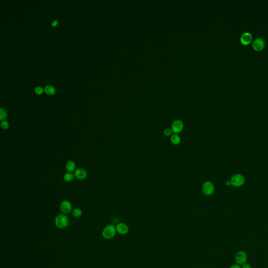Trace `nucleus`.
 I'll use <instances>...</instances> for the list:
<instances>
[{
    "mask_svg": "<svg viewBox=\"0 0 268 268\" xmlns=\"http://www.w3.org/2000/svg\"><path fill=\"white\" fill-rule=\"evenodd\" d=\"M245 179L244 176L240 174H236L232 177L231 179V185L235 187H239L244 183Z\"/></svg>",
    "mask_w": 268,
    "mask_h": 268,
    "instance_id": "8",
    "label": "nucleus"
},
{
    "mask_svg": "<svg viewBox=\"0 0 268 268\" xmlns=\"http://www.w3.org/2000/svg\"><path fill=\"white\" fill-rule=\"evenodd\" d=\"M58 24V20H54L53 22H52V26H56Z\"/></svg>",
    "mask_w": 268,
    "mask_h": 268,
    "instance_id": "22",
    "label": "nucleus"
},
{
    "mask_svg": "<svg viewBox=\"0 0 268 268\" xmlns=\"http://www.w3.org/2000/svg\"><path fill=\"white\" fill-rule=\"evenodd\" d=\"M74 175L75 178L80 181H83L87 179L88 173L87 170L83 168H78L75 171Z\"/></svg>",
    "mask_w": 268,
    "mask_h": 268,
    "instance_id": "6",
    "label": "nucleus"
},
{
    "mask_svg": "<svg viewBox=\"0 0 268 268\" xmlns=\"http://www.w3.org/2000/svg\"><path fill=\"white\" fill-rule=\"evenodd\" d=\"M236 261L238 264L240 265H243L245 264L247 259V256L246 252L243 251H240L237 253L235 256Z\"/></svg>",
    "mask_w": 268,
    "mask_h": 268,
    "instance_id": "7",
    "label": "nucleus"
},
{
    "mask_svg": "<svg viewBox=\"0 0 268 268\" xmlns=\"http://www.w3.org/2000/svg\"><path fill=\"white\" fill-rule=\"evenodd\" d=\"M116 231L121 235H126L129 232V227L126 224L119 223L116 226Z\"/></svg>",
    "mask_w": 268,
    "mask_h": 268,
    "instance_id": "10",
    "label": "nucleus"
},
{
    "mask_svg": "<svg viewBox=\"0 0 268 268\" xmlns=\"http://www.w3.org/2000/svg\"><path fill=\"white\" fill-rule=\"evenodd\" d=\"M116 232L115 226L112 224H109L104 228L102 231V236L104 239L110 240L115 236Z\"/></svg>",
    "mask_w": 268,
    "mask_h": 268,
    "instance_id": "2",
    "label": "nucleus"
},
{
    "mask_svg": "<svg viewBox=\"0 0 268 268\" xmlns=\"http://www.w3.org/2000/svg\"><path fill=\"white\" fill-rule=\"evenodd\" d=\"M35 91L38 94H40L43 92V89L41 87H38L35 88Z\"/></svg>",
    "mask_w": 268,
    "mask_h": 268,
    "instance_id": "20",
    "label": "nucleus"
},
{
    "mask_svg": "<svg viewBox=\"0 0 268 268\" xmlns=\"http://www.w3.org/2000/svg\"><path fill=\"white\" fill-rule=\"evenodd\" d=\"M184 125L183 122L179 119H176L172 122L171 126V129L172 130L173 133L179 134L182 132L183 130Z\"/></svg>",
    "mask_w": 268,
    "mask_h": 268,
    "instance_id": "5",
    "label": "nucleus"
},
{
    "mask_svg": "<svg viewBox=\"0 0 268 268\" xmlns=\"http://www.w3.org/2000/svg\"><path fill=\"white\" fill-rule=\"evenodd\" d=\"M215 190L214 185L212 182L209 181H205L203 183L202 186V192L203 194L207 195L210 196L213 194Z\"/></svg>",
    "mask_w": 268,
    "mask_h": 268,
    "instance_id": "3",
    "label": "nucleus"
},
{
    "mask_svg": "<svg viewBox=\"0 0 268 268\" xmlns=\"http://www.w3.org/2000/svg\"><path fill=\"white\" fill-rule=\"evenodd\" d=\"M242 268H251V267L248 263H245L242 265Z\"/></svg>",
    "mask_w": 268,
    "mask_h": 268,
    "instance_id": "21",
    "label": "nucleus"
},
{
    "mask_svg": "<svg viewBox=\"0 0 268 268\" xmlns=\"http://www.w3.org/2000/svg\"><path fill=\"white\" fill-rule=\"evenodd\" d=\"M226 185H231V181H227L226 182Z\"/></svg>",
    "mask_w": 268,
    "mask_h": 268,
    "instance_id": "24",
    "label": "nucleus"
},
{
    "mask_svg": "<svg viewBox=\"0 0 268 268\" xmlns=\"http://www.w3.org/2000/svg\"><path fill=\"white\" fill-rule=\"evenodd\" d=\"M252 39V36L249 32L243 33L240 37V41L243 45H247L251 43Z\"/></svg>",
    "mask_w": 268,
    "mask_h": 268,
    "instance_id": "11",
    "label": "nucleus"
},
{
    "mask_svg": "<svg viewBox=\"0 0 268 268\" xmlns=\"http://www.w3.org/2000/svg\"><path fill=\"white\" fill-rule=\"evenodd\" d=\"M76 164L75 162L73 160H69L66 162V169L68 172H72L75 171L76 169Z\"/></svg>",
    "mask_w": 268,
    "mask_h": 268,
    "instance_id": "12",
    "label": "nucleus"
},
{
    "mask_svg": "<svg viewBox=\"0 0 268 268\" xmlns=\"http://www.w3.org/2000/svg\"><path fill=\"white\" fill-rule=\"evenodd\" d=\"M45 91L46 92L47 94L50 95H52L54 94H55V91H56L55 88L52 85L46 86L45 88Z\"/></svg>",
    "mask_w": 268,
    "mask_h": 268,
    "instance_id": "16",
    "label": "nucleus"
},
{
    "mask_svg": "<svg viewBox=\"0 0 268 268\" xmlns=\"http://www.w3.org/2000/svg\"><path fill=\"white\" fill-rule=\"evenodd\" d=\"M55 224L57 227L59 229H64L67 227L69 224L68 217L64 214H60L55 217Z\"/></svg>",
    "mask_w": 268,
    "mask_h": 268,
    "instance_id": "1",
    "label": "nucleus"
},
{
    "mask_svg": "<svg viewBox=\"0 0 268 268\" xmlns=\"http://www.w3.org/2000/svg\"><path fill=\"white\" fill-rule=\"evenodd\" d=\"M170 140L172 144L174 145H178L180 144L181 141V138L179 134H173L170 137Z\"/></svg>",
    "mask_w": 268,
    "mask_h": 268,
    "instance_id": "13",
    "label": "nucleus"
},
{
    "mask_svg": "<svg viewBox=\"0 0 268 268\" xmlns=\"http://www.w3.org/2000/svg\"><path fill=\"white\" fill-rule=\"evenodd\" d=\"M230 268H241L240 266L238 265H231Z\"/></svg>",
    "mask_w": 268,
    "mask_h": 268,
    "instance_id": "23",
    "label": "nucleus"
},
{
    "mask_svg": "<svg viewBox=\"0 0 268 268\" xmlns=\"http://www.w3.org/2000/svg\"><path fill=\"white\" fill-rule=\"evenodd\" d=\"M172 133H173V132L172 130L170 128H166L165 130H164V136H167V137H169L171 136L172 135Z\"/></svg>",
    "mask_w": 268,
    "mask_h": 268,
    "instance_id": "18",
    "label": "nucleus"
},
{
    "mask_svg": "<svg viewBox=\"0 0 268 268\" xmlns=\"http://www.w3.org/2000/svg\"><path fill=\"white\" fill-rule=\"evenodd\" d=\"M82 215V210L79 208H75L72 210V215L75 218L80 217Z\"/></svg>",
    "mask_w": 268,
    "mask_h": 268,
    "instance_id": "15",
    "label": "nucleus"
},
{
    "mask_svg": "<svg viewBox=\"0 0 268 268\" xmlns=\"http://www.w3.org/2000/svg\"><path fill=\"white\" fill-rule=\"evenodd\" d=\"M265 43L264 40L261 38H258L254 41L252 43V47L255 50H261L265 47Z\"/></svg>",
    "mask_w": 268,
    "mask_h": 268,
    "instance_id": "9",
    "label": "nucleus"
},
{
    "mask_svg": "<svg viewBox=\"0 0 268 268\" xmlns=\"http://www.w3.org/2000/svg\"><path fill=\"white\" fill-rule=\"evenodd\" d=\"M59 208L60 210L62 213H70L72 211V203L68 200H64L61 202Z\"/></svg>",
    "mask_w": 268,
    "mask_h": 268,
    "instance_id": "4",
    "label": "nucleus"
},
{
    "mask_svg": "<svg viewBox=\"0 0 268 268\" xmlns=\"http://www.w3.org/2000/svg\"><path fill=\"white\" fill-rule=\"evenodd\" d=\"M7 116V113L6 112V111L3 109L2 108H1L0 109V120L1 121H4L6 119Z\"/></svg>",
    "mask_w": 268,
    "mask_h": 268,
    "instance_id": "17",
    "label": "nucleus"
},
{
    "mask_svg": "<svg viewBox=\"0 0 268 268\" xmlns=\"http://www.w3.org/2000/svg\"><path fill=\"white\" fill-rule=\"evenodd\" d=\"M75 178L74 174L72 173V172H67L66 173L64 174L63 179L66 182H72L74 178Z\"/></svg>",
    "mask_w": 268,
    "mask_h": 268,
    "instance_id": "14",
    "label": "nucleus"
},
{
    "mask_svg": "<svg viewBox=\"0 0 268 268\" xmlns=\"http://www.w3.org/2000/svg\"><path fill=\"white\" fill-rule=\"evenodd\" d=\"M1 127L2 128V129L4 130H7V129H9V124L8 121H2L1 122Z\"/></svg>",
    "mask_w": 268,
    "mask_h": 268,
    "instance_id": "19",
    "label": "nucleus"
}]
</instances>
